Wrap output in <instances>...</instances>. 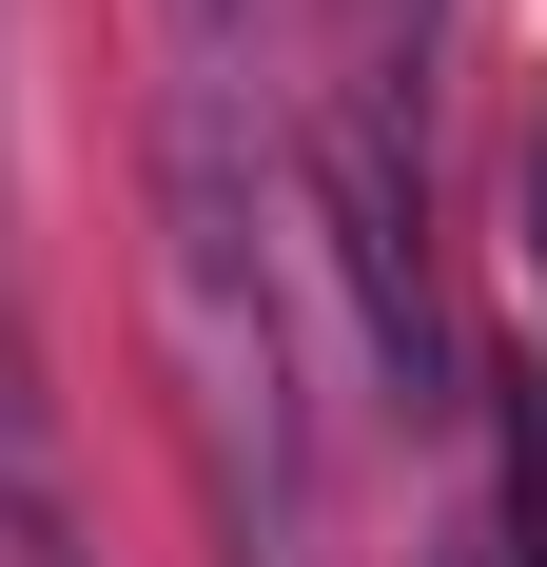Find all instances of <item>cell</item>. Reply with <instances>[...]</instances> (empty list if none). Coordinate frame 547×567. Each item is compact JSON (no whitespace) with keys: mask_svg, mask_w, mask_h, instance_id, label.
<instances>
[{"mask_svg":"<svg viewBox=\"0 0 547 567\" xmlns=\"http://www.w3.org/2000/svg\"><path fill=\"white\" fill-rule=\"evenodd\" d=\"M528 275H547V117H528Z\"/></svg>","mask_w":547,"mask_h":567,"instance_id":"8992f818","label":"cell"},{"mask_svg":"<svg viewBox=\"0 0 547 567\" xmlns=\"http://www.w3.org/2000/svg\"><path fill=\"white\" fill-rule=\"evenodd\" d=\"M431 20H450V0H332V40H352V59H332V99L431 117Z\"/></svg>","mask_w":547,"mask_h":567,"instance_id":"277c9868","label":"cell"},{"mask_svg":"<svg viewBox=\"0 0 547 567\" xmlns=\"http://www.w3.org/2000/svg\"><path fill=\"white\" fill-rule=\"evenodd\" d=\"M255 40H274V0H176V79H235L255 99Z\"/></svg>","mask_w":547,"mask_h":567,"instance_id":"5b68a950","label":"cell"},{"mask_svg":"<svg viewBox=\"0 0 547 567\" xmlns=\"http://www.w3.org/2000/svg\"><path fill=\"white\" fill-rule=\"evenodd\" d=\"M469 392H489V528H508L489 567H547V392L528 372H469Z\"/></svg>","mask_w":547,"mask_h":567,"instance_id":"3957f363","label":"cell"},{"mask_svg":"<svg viewBox=\"0 0 547 567\" xmlns=\"http://www.w3.org/2000/svg\"><path fill=\"white\" fill-rule=\"evenodd\" d=\"M157 313L196 372V470H216L235 567H313V392H293V293H274V99L176 79L157 117Z\"/></svg>","mask_w":547,"mask_h":567,"instance_id":"6da1fadb","label":"cell"},{"mask_svg":"<svg viewBox=\"0 0 547 567\" xmlns=\"http://www.w3.org/2000/svg\"><path fill=\"white\" fill-rule=\"evenodd\" d=\"M293 176H313V255L352 275V333H372L391 411H411V431H431V411H469V333H450V275H431V176H411V117L313 99V117H293Z\"/></svg>","mask_w":547,"mask_h":567,"instance_id":"7a4b0ae2","label":"cell"}]
</instances>
